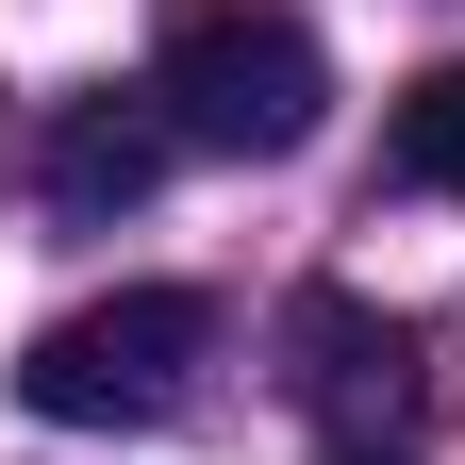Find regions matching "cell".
Wrapping results in <instances>:
<instances>
[{
    "instance_id": "cell-1",
    "label": "cell",
    "mask_w": 465,
    "mask_h": 465,
    "mask_svg": "<svg viewBox=\"0 0 465 465\" xmlns=\"http://www.w3.org/2000/svg\"><path fill=\"white\" fill-rule=\"evenodd\" d=\"M150 100H166L183 150L282 166V150L332 116V50H316V17H282V0H183L166 50H150Z\"/></svg>"
},
{
    "instance_id": "cell-2",
    "label": "cell",
    "mask_w": 465,
    "mask_h": 465,
    "mask_svg": "<svg viewBox=\"0 0 465 465\" xmlns=\"http://www.w3.org/2000/svg\"><path fill=\"white\" fill-rule=\"evenodd\" d=\"M200 349H216V300H200V282H116V300L50 316L17 349V416H50V432H150L166 399L200 382Z\"/></svg>"
},
{
    "instance_id": "cell-3",
    "label": "cell",
    "mask_w": 465,
    "mask_h": 465,
    "mask_svg": "<svg viewBox=\"0 0 465 465\" xmlns=\"http://www.w3.org/2000/svg\"><path fill=\"white\" fill-rule=\"evenodd\" d=\"M282 382H300L349 449H382V432L449 416V332L382 316V300H349V282H300V300H282Z\"/></svg>"
},
{
    "instance_id": "cell-4",
    "label": "cell",
    "mask_w": 465,
    "mask_h": 465,
    "mask_svg": "<svg viewBox=\"0 0 465 465\" xmlns=\"http://www.w3.org/2000/svg\"><path fill=\"white\" fill-rule=\"evenodd\" d=\"M166 100H50V216L67 232H100V216H134L150 183H166Z\"/></svg>"
},
{
    "instance_id": "cell-5",
    "label": "cell",
    "mask_w": 465,
    "mask_h": 465,
    "mask_svg": "<svg viewBox=\"0 0 465 465\" xmlns=\"http://www.w3.org/2000/svg\"><path fill=\"white\" fill-rule=\"evenodd\" d=\"M382 166H399V183H432V200H465V50L399 84V116H382Z\"/></svg>"
},
{
    "instance_id": "cell-6",
    "label": "cell",
    "mask_w": 465,
    "mask_h": 465,
    "mask_svg": "<svg viewBox=\"0 0 465 465\" xmlns=\"http://www.w3.org/2000/svg\"><path fill=\"white\" fill-rule=\"evenodd\" d=\"M332 465H399V449H332Z\"/></svg>"
}]
</instances>
